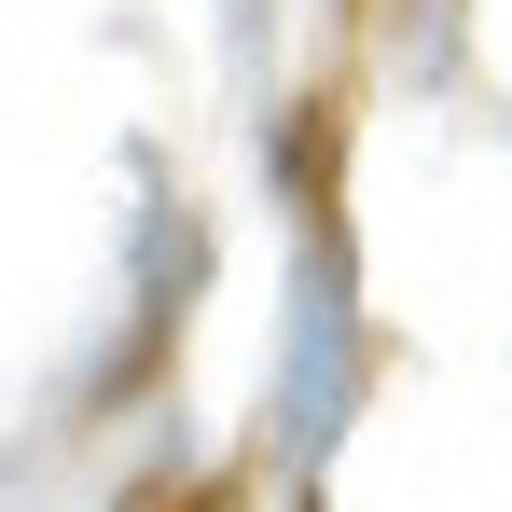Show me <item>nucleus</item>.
Listing matches in <instances>:
<instances>
[{"instance_id":"1","label":"nucleus","mask_w":512,"mask_h":512,"mask_svg":"<svg viewBox=\"0 0 512 512\" xmlns=\"http://www.w3.org/2000/svg\"><path fill=\"white\" fill-rule=\"evenodd\" d=\"M346 402V277L305 250V319H291V443H333Z\"/></svg>"}]
</instances>
